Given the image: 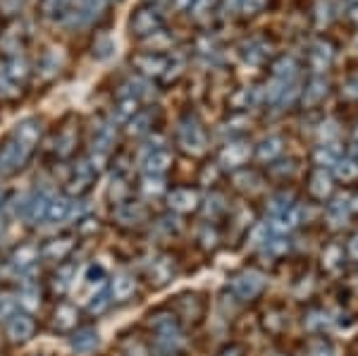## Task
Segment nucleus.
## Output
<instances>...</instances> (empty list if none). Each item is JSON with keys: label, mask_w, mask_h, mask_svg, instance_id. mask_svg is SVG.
<instances>
[{"label": "nucleus", "mask_w": 358, "mask_h": 356, "mask_svg": "<svg viewBox=\"0 0 358 356\" xmlns=\"http://www.w3.org/2000/svg\"><path fill=\"white\" fill-rule=\"evenodd\" d=\"M74 280H77V283H72L74 294L89 304L91 299H96L103 292V287H106V271H103L101 266H96V263H89V266L82 268L79 278H74Z\"/></svg>", "instance_id": "obj_1"}, {"label": "nucleus", "mask_w": 358, "mask_h": 356, "mask_svg": "<svg viewBox=\"0 0 358 356\" xmlns=\"http://www.w3.org/2000/svg\"><path fill=\"white\" fill-rule=\"evenodd\" d=\"M160 29H163V17H160V13L153 5H141L129 17V31L136 38H148L153 34H158Z\"/></svg>", "instance_id": "obj_2"}, {"label": "nucleus", "mask_w": 358, "mask_h": 356, "mask_svg": "<svg viewBox=\"0 0 358 356\" xmlns=\"http://www.w3.org/2000/svg\"><path fill=\"white\" fill-rule=\"evenodd\" d=\"M177 139H179V146L184 148L187 153L192 156H201L206 151V129L201 127V122L196 118H187L182 120L179 124V131H177Z\"/></svg>", "instance_id": "obj_3"}, {"label": "nucleus", "mask_w": 358, "mask_h": 356, "mask_svg": "<svg viewBox=\"0 0 358 356\" xmlns=\"http://www.w3.org/2000/svg\"><path fill=\"white\" fill-rule=\"evenodd\" d=\"M34 148L24 146L22 141H17L15 136L13 139H8L3 143V148H0V172H17L20 168H24L29 156H31Z\"/></svg>", "instance_id": "obj_4"}, {"label": "nucleus", "mask_w": 358, "mask_h": 356, "mask_svg": "<svg viewBox=\"0 0 358 356\" xmlns=\"http://www.w3.org/2000/svg\"><path fill=\"white\" fill-rule=\"evenodd\" d=\"M263 287H265V278L256 271H241V273H236L229 278V290H232L234 294L244 301L261 294Z\"/></svg>", "instance_id": "obj_5"}, {"label": "nucleus", "mask_w": 358, "mask_h": 356, "mask_svg": "<svg viewBox=\"0 0 358 356\" xmlns=\"http://www.w3.org/2000/svg\"><path fill=\"white\" fill-rule=\"evenodd\" d=\"M167 62H170V55L165 53H138L131 57V67L143 77H165Z\"/></svg>", "instance_id": "obj_6"}, {"label": "nucleus", "mask_w": 358, "mask_h": 356, "mask_svg": "<svg viewBox=\"0 0 358 356\" xmlns=\"http://www.w3.org/2000/svg\"><path fill=\"white\" fill-rule=\"evenodd\" d=\"M96 168L91 160H82V163H77V168L72 170V177L67 180V192L72 194V197H82L91 189L96 180Z\"/></svg>", "instance_id": "obj_7"}, {"label": "nucleus", "mask_w": 358, "mask_h": 356, "mask_svg": "<svg viewBox=\"0 0 358 356\" xmlns=\"http://www.w3.org/2000/svg\"><path fill=\"white\" fill-rule=\"evenodd\" d=\"M172 165V153L163 146H151L141 158V168L148 177H163Z\"/></svg>", "instance_id": "obj_8"}, {"label": "nucleus", "mask_w": 358, "mask_h": 356, "mask_svg": "<svg viewBox=\"0 0 358 356\" xmlns=\"http://www.w3.org/2000/svg\"><path fill=\"white\" fill-rule=\"evenodd\" d=\"M334 60V45L327 38H317L308 48V65L315 74L325 72Z\"/></svg>", "instance_id": "obj_9"}, {"label": "nucleus", "mask_w": 358, "mask_h": 356, "mask_svg": "<svg viewBox=\"0 0 358 356\" xmlns=\"http://www.w3.org/2000/svg\"><path fill=\"white\" fill-rule=\"evenodd\" d=\"M167 204L177 213H192V211L199 208V192L192 187H177L167 194Z\"/></svg>", "instance_id": "obj_10"}, {"label": "nucleus", "mask_w": 358, "mask_h": 356, "mask_svg": "<svg viewBox=\"0 0 358 356\" xmlns=\"http://www.w3.org/2000/svg\"><path fill=\"white\" fill-rule=\"evenodd\" d=\"M34 330H36V323L29 313H15L13 318H8V337L15 344L29 342L34 337Z\"/></svg>", "instance_id": "obj_11"}, {"label": "nucleus", "mask_w": 358, "mask_h": 356, "mask_svg": "<svg viewBox=\"0 0 358 356\" xmlns=\"http://www.w3.org/2000/svg\"><path fill=\"white\" fill-rule=\"evenodd\" d=\"M248 156H251V146L246 141H229L220 153V165L236 170L246 163Z\"/></svg>", "instance_id": "obj_12"}, {"label": "nucleus", "mask_w": 358, "mask_h": 356, "mask_svg": "<svg viewBox=\"0 0 358 356\" xmlns=\"http://www.w3.org/2000/svg\"><path fill=\"white\" fill-rule=\"evenodd\" d=\"M41 17L48 22H65L74 13V0H41Z\"/></svg>", "instance_id": "obj_13"}, {"label": "nucleus", "mask_w": 358, "mask_h": 356, "mask_svg": "<svg viewBox=\"0 0 358 356\" xmlns=\"http://www.w3.org/2000/svg\"><path fill=\"white\" fill-rule=\"evenodd\" d=\"M103 10H106V0H82L69 20L74 24H91V22H96L103 15Z\"/></svg>", "instance_id": "obj_14"}, {"label": "nucleus", "mask_w": 358, "mask_h": 356, "mask_svg": "<svg viewBox=\"0 0 358 356\" xmlns=\"http://www.w3.org/2000/svg\"><path fill=\"white\" fill-rule=\"evenodd\" d=\"M38 256H41V249L36 244H22L13 251L10 263H13V268H17V271H29V268L36 266Z\"/></svg>", "instance_id": "obj_15"}, {"label": "nucleus", "mask_w": 358, "mask_h": 356, "mask_svg": "<svg viewBox=\"0 0 358 356\" xmlns=\"http://www.w3.org/2000/svg\"><path fill=\"white\" fill-rule=\"evenodd\" d=\"M13 136H15L17 141L24 143V146L34 148L38 143V139H41V122H38V120H34V118L22 120V122L15 127Z\"/></svg>", "instance_id": "obj_16"}, {"label": "nucleus", "mask_w": 358, "mask_h": 356, "mask_svg": "<svg viewBox=\"0 0 358 356\" xmlns=\"http://www.w3.org/2000/svg\"><path fill=\"white\" fill-rule=\"evenodd\" d=\"M74 215V204L65 197H53L48 204V211H45V220L53 222V225H57V222H65L69 220V218Z\"/></svg>", "instance_id": "obj_17"}, {"label": "nucleus", "mask_w": 358, "mask_h": 356, "mask_svg": "<svg viewBox=\"0 0 358 356\" xmlns=\"http://www.w3.org/2000/svg\"><path fill=\"white\" fill-rule=\"evenodd\" d=\"M48 204H50V197L48 194H34V197H27V204H24V211L22 215L27 218L29 222H38V220H45V211H48Z\"/></svg>", "instance_id": "obj_18"}, {"label": "nucleus", "mask_w": 358, "mask_h": 356, "mask_svg": "<svg viewBox=\"0 0 358 356\" xmlns=\"http://www.w3.org/2000/svg\"><path fill=\"white\" fill-rule=\"evenodd\" d=\"M72 251H74V239L60 237V239H50V242H45V246L41 249V256L57 263V261H65Z\"/></svg>", "instance_id": "obj_19"}, {"label": "nucleus", "mask_w": 358, "mask_h": 356, "mask_svg": "<svg viewBox=\"0 0 358 356\" xmlns=\"http://www.w3.org/2000/svg\"><path fill=\"white\" fill-rule=\"evenodd\" d=\"M299 74V62L292 55H282L273 62V79L282 84H292V79Z\"/></svg>", "instance_id": "obj_20"}, {"label": "nucleus", "mask_w": 358, "mask_h": 356, "mask_svg": "<svg viewBox=\"0 0 358 356\" xmlns=\"http://www.w3.org/2000/svg\"><path fill=\"white\" fill-rule=\"evenodd\" d=\"M327 79L325 77H320V74H315L313 79L308 82V86L303 89V96H301V101H303V106L306 108H313V106H317L322 99L327 96Z\"/></svg>", "instance_id": "obj_21"}, {"label": "nucleus", "mask_w": 358, "mask_h": 356, "mask_svg": "<svg viewBox=\"0 0 358 356\" xmlns=\"http://www.w3.org/2000/svg\"><path fill=\"white\" fill-rule=\"evenodd\" d=\"M134 292H136V280L131 278V275H115L113 278V283H110V297L115 301H127V299H131L134 297Z\"/></svg>", "instance_id": "obj_22"}, {"label": "nucleus", "mask_w": 358, "mask_h": 356, "mask_svg": "<svg viewBox=\"0 0 358 356\" xmlns=\"http://www.w3.org/2000/svg\"><path fill=\"white\" fill-rule=\"evenodd\" d=\"M77 308L72 306V304H60V306L55 308V315H53V328L57 332H69L77 328Z\"/></svg>", "instance_id": "obj_23"}, {"label": "nucleus", "mask_w": 358, "mask_h": 356, "mask_svg": "<svg viewBox=\"0 0 358 356\" xmlns=\"http://www.w3.org/2000/svg\"><path fill=\"white\" fill-rule=\"evenodd\" d=\"M308 192L313 194L315 199H325L332 194V177L330 172L325 168H317L313 170V175H310V185H308Z\"/></svg>", "instance_id": "obj_24"}, {"label": "nucleus", "mask_w": 358, "mask_h": 356, "mask_svg": "<svg viewBox=\"0 0 358 356\" xmlns=\"http://www.w3.org/2000/svg\"><path fill=\"white\" fill-rule=\"evenodd\" d=\"M301 222V211L296 208V206H289L287 211H282V213H275L273 215V229L275 232H289Z\"/></svg>", "instance_id": "obj_25"}, {"label": "nucleus", "mask_w": 358, "mask_h": 356, "mask_svg": "<svg viewBox=\"0 0 358 356\" xmlns=\"http://www.w3.org/2000/svg\"><path fill=\"white\" fill-rule=\"evenodd\" d=\"M3 77L8 79V82L13 84V86L24 84L27 77H29V65H27L24 57H13V60H10L8 65H5Z\"/></svg>", "instance_id": "obj_26"}, {"label": "nucleus", "mask_w": 358, "mask_h": 356, "mask_svg": "<svg viewBox=\"0 0 358 356\" xmlns=\"http://www.w3.org/2000/svg\"><path fill=\"white\" fill-rule=\"evenodd\" d=\"M115 215H117V220L122 222V225H138V222H143V218H146V208H143L141 204H120Z\"/></svg>", "instance_id": "obj_27"}, {"label": "nucleus", "mask_w": 358, "mask_h": 356, "mask_svg": "<svg viewBox=\"0 0 358 356\" xmlns=\"http://www.w3.org/2000/svg\"><path fill=\"white\" fill-rule=\"evenodd\" d=\"M265 50H268V43L263 38H248V41L241 43V55L248 62H263L265 60Z\"/></svg>", "instance_id": "obj_28"}, {"label": "nucleus", "mask_w": 358, "mask_h": 356, "mask_svg": "<svg viewBox=\"0 0 358 356\" xmlns=\"http://www.w3.org/2000/svg\"><path fill=\"white\" fill-rule=\"evenodd\" d=\"M282 143H285V141H282L280 136H268V139H263L261 143H258V148H256L258 160H263V163H265V160H268V163H270V160H275L282 153Z\"/></svg>", "instance_id": "obj_29"}, {"label": "nucleus", "mask_w": 358, "mask_h": 356, "mask_svg": "<svg viewBox=\"0 0 358 356\" xmlns=\"http://www.w3.org/2000/svg\"><path fill=\"white\" fill-rule=\"evenodd\" d=\"M98 347V332L96 330H79L72 335V349L74 352H91Z\"/></svg>", "instance_id": "obj_30"}, {"label": "nucleus", "mask_w": 358, "mask_h": 356, "mask_svg": "<svg viewBox=\"0 0 358 356\" xmlns=\"http://www.w3.org/2000/svg\"><path fill=\"white\" fill-rule=\"evenodd\" d=\"M117 53V41L113 36H101L94 43V57L96 60H110Z\"/></svg>", "instance_id": "obj_31"}, {"label": "nucleus", "mask_w": 358, "mask_h": 356, "mask_svg": "<svg viewBox=\"0 0 358 356\" xmlns=\"http://www.w3.org/2000/svg\"><path fill=\"white\" fill-rule=\"evenodd\" d=\"M268 5V0H232V10L241 17H253Z\"/></svg>", "instance_id": "obj_32"}, {"label": "nucleus", "mask_w": 358, "mask_h": 356, "mask_svg": "<svg viewBox=\"0 0 358 356\" xmlns=\"http://www.w3.org/2000/svg\"><path fill=\"white\" fill-rule=\"evenodd\" d=\"M334 172H337L339 180L351 182L358 177V160L356 158H339L337 165H334Z\"/></svg>", "instance_id": "obj_33"}, {"label": "nucleus", "mask_w": 358, "mask_h": 356, "mask_svg": "<svg viewBox=\"0 0 358 356\" xmlns=\"http://www.w3.org/2000/svg\"><path fill=\"white\" fill-rule=\"evenodd\" d=\"M258 101H261V89H256V86H246V89H241L239 94L232 99V106L234 108H248V106H256Z\"/></svg>", "instance_id": "obj_34"}, {"label": "nucleus", "mask_w": 358, "mask_h": 356, "mask_svg": "<svg viewBox=\"0 0 358 356\" xmlns=\"http://www.w3.org/2000/svg\"><path fill=\"white\" fill-rule=\"evenodd\" d=\"M17 299H20V306H24L27 311H36L41 306V292H38V287H24Z\"/></svg>", "instance_id": "obj_35"}, {"label": "nucleus", "mask_w": 358, "mask_h": 356, "mask_svg": "<svg viewBox=\"0 0 358 356\" xmlns=\"http://www.w3.org/2000/svg\"><path fill=\"white\" fill-rule=\"evenodd\" d=\"M74 146H77V136H74V131H62L60 136L55 139V151L60 158H67L69 153L74 151Z\"/></svg>", "instance_id": "obj_36"}, {"label": "nucleus", "mask_w": 358, "mask_h": 356, "mask_svg": "<svg viewBox=\"0 0 358 356\" xmlns=\"http://www.w3.org/2000/svg\"><path fill=\"white\" fill-rule=\"evenodd\" d=\"M315 160H317V165H337L339 153L334 151V143H322V146H317Z\"/></svg>", "instance_id": "obj_37"}, {"label": "nucleus", "mask_w": 358, "mask_h": 356, "mask_svg": "<svg viewBox=\"0 0 358 356\" xmlns=\"http://www.w3.org/2000/svg\"><path fill=\"white\" fill-rule=\"evenodd\" d=\"M346 211H349V206H346L344 201H334L330 208H327V220H330L334 227L344 225V222H346Z\"/></svg>", "instance_id": "obj_38"}, {"label": "nucleus", "mask_w": 358, "mask_h": 356, "mask_svg": "<svg viewBox=\"0 0 358 356\" xmlns=\"http://www.w3.org/2000/svg\"><path fill=\"white\" fill-rule=\"evenodd\" d=\"M136 106H138V101L134 99V96H124V99H120L117 118L120 120H131L136 115Z\"/></svg>", "instance_id": "obj_39"}, {"label": "nucleus", "mask_w": 358, "mask_h": 356, "mask_svg": "<svg viewBox=\"0 0 358 356\" xmlns=\"http://www.w3.org/2000/svg\"><path fill=\"white\" fill-rule=\"evenodd\" d=\"M151 275L155 278L158 285H165L167 280L172 278V263L170 261H155L153 268H151Z\"/></svg>", "instance_id": "obj_40"}, {"label": "nucleus", "mask_w": 358, "mask_h": 356, "mask_svg": "<svg viewBox=\"0 0 358 356\" xmlns=\"http://www.w3.org/2000/svg\"><path fill=\"white\" fill-rule=\"evenodd\" d=\"M342 96L346 101H358V70L351 72L342 84Z\"/></svg>", "instance_id": "obj_41"}, {"label": "nucleus", "mask_w": 358, "mask_h": 356, "mask_svg": "<svg viewBox=\"0 0 358 356\" xmlns=\"http://www.w3.org/2000/svg\"><path fill=\"white\" fill-rule=\"evenodd\" d=\"M148 122H151V115L136 113L134 118L129 120V134H143V131L148 129Z\"/></svg>", "instance_id": "obj_42"}, {"label": "nucleus", "mask_w": 358, "mask_h": 356, "mask_svg": "<svg viewBox=\"0 0 358 356\" xmlns=\"http://www.w3.org/2000/svg\"><path fill=\"white\" fill-rule=\"evenodd\" d=\"M17 313V299L10 294H0V320H8Z\"/></svg>", "instance_id": "obj_43"}, {"label": "nucleus", "mask_w": 358, "mask_h": 356, "mask_svg": "<svg viewBox=\"0 0 358 356\" xmlns=\"http://www.w3.org/2000/svg\"><path fill=\"white\" fill-rule=\"evenodd\" d=\"M163 189H165V185H163L160 177H148L146 175V180H143V194H148V197H158Z\"/></svg>", "instance_id": "obj_44"}, {"label": "nucleus", "mask_w": 358, "mask_h": 356, "mask_svg": "<svg viewBox=\"0 0 358 356\" xmlns=\"http://www.w3.org/2000/svg\"><path fill=\"white\" fill-rule=\"evenodd\" d=\"M308 356H330V347L322 340H315L308 344Z\"/></svg>", "instance_id": "obj_45"}, {"label": "nucleus", "mask_w": 358, "mask_h": 356, "mask_svg": "<svg viewBox=\"0 0 358 356\" xmlns=\"http://www.w3.org/2000/svg\"><path fill=\"white\" fill-rule=\"evenodd\" d=\"M124 185V180L122 177H113V187H110V197L115 199V201H120L127 194V187H122Z\"/></svg>", "instance_id": "obj_46"}, {"label": "nucleus", "mask_w": 358, "mask_h": 356, "mask_svg": "<svg viewBox=\"0 0 358 356\" xmlns=\"http://www.w3.org/2000/svg\"><path fill=\"white\" fill-rule=\"evenodd\" d=\"M339 254H342V249H339V246H330V249H327L325 251V263H327V266H330V268H337V256Z\"/></svg>", "instance_id": "obj_47"}, {"label": "nucleus", "mask_w": 358, "mask_h": 356, "mask_svg": "<svg viewBox=\"0 0 358 356\" xmlns=\"http://www.w3.org/2000/svg\"><path fill=\"white\" fill-rule=\"evenodd\" d=\"M17 94V86H13L5 77H0V99H8V96Z\"/></svg>", "instance_id": "obj_48"}, {"label": "nucleus", "mask_w": 358, "mask_h": 356, "mask_svg": "<svg viewBox=\"0 0 358 356\" xmlns=\"http://www.w3.org/2000/svg\"><path fill=\"white\" fill-rule=\"evenodd\" d=\"M217 356H244V347H241V344H229V347H224Z\"/></svg>", "instance_id": "obj_49"}, {"label": "nucleus", "mask_w": 358, "mask_h": 356, "mask_svg": "<svg viewBox=\"0 0 358 356\" xmlns=\"http://www.w3.org/2000/svg\"><path fill=\"white\" fill-rule=\"evenodd\" d=\"M349 256L358 261V234L356 237H351V242H349Z\"/></svg>", "instance_id": "obj_50"}, {"label": "nucleus", "mask_w": 358, "mask_h": 356, "mask_svg": "<svg viewBox=\"0 0 358 356\" xmlns=\"http://www.w3.org/2000/svg\"><path fill=\"white\" fill-rule=\"evenodd\" d=\"M175 5L179 10H192L196 5V0H175Z\"/></svg>", "instance_id": "obj_51"}, {"label": "nucleus", "mask_w": 358, "mask_h": 356, "mask_svg": "<svg viewBox=\"0 0 358 356\" xmlns=\"http://www.w3.org/2000/svg\"><path fill=\"white\" fill-rule=\"evenodd\" d=\"M5 234V222H3V218H0V237Z\"/></svg>", "instance_id": "obj_52"}, {"label": "nucleus", "mask_w": 358, "mask_h": 356, "mask_svg": "<svg viewBox=\"0 0 358 356\" xmlns=\"http://www.w3.org/2000/svg\"><path fill=\"white\" fill-rule=\"evenodd\" d=\"M148 5H158V3H163V0H146Z\"/></svg>", "instance_id": "obj_53"}, {"label": "nucleus", "mask_w": 358, "mask_h": 356, "mask_svg": "<svg viewBox=\"0 0 358 356\" xmlns=\"http://www.w3.org/2000/svg\"><path fill=\"white\" fill-rule=\"evenodd\" d=\"M354 143H358V127L354 129Z\"/></svg>", "instance_id": "obj_54"}, {"label": "nucleus", "mask_w": 358, "mask_h": 356, "mask_svg": "<svg viewBox=\"0 0 358 356\" xmlns=\"http://www.w3.org/2000/svg\"><path fill=\"white\" fill-rule=\"evenodd\" d=\"M3 199H5V194H3V192H0V204H3Z\"/></svg>", "instance_id": "obj_55"}]
</instances>
